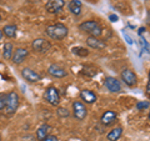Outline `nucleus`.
Returning <instances> with one entry per match:
<instances>
[{
    "mask_svg": "<svg viewBox=\"0 0 150 141\" xmlns=\"http://www.w3.org/2000/svg\"><path fill=\"white\" fill-rule=\"evenodd\" d=\"M21 76L23 79H25V81L30 82V84H35V82H39L41 79H43V76L35 71V70H33L30 68H24L21 70Z\"/></svg>",
    "mask_w": 150,
    "mask_h": 141,
    "instance_id": "nucleus-8",
    "label": "nucleus"
},
{
    "mask_svg": "<svg viewBox=\"0 0 150 141\" xmlns=\"http://www.w3.org/2000/svg\"><path fill=\"white\" fill-rule=\"evenodd\" d=\"M81 8H83V5H81L80 0H71V1L68 4L69 11L71 14H74V15H76V16H79L81 14Z\"/></svg>",
    "mask_w": 150,
    "mask_h": 141,
    "instance_id": "nucleus-17",
    "label": "nucleus"
},
{
    "mask_svg": "<svg viewBox=\"0 0 150 141\" xmlns=\"http://www.w3.org/2000/svg\"><path fill=\"white\" fill-rule=\"evenodd\" d=\"M28 55H29L28 49H25V48H16L15 50H14V53H13L11 61H13V64L19 65L28 58Z\"/></svg>",
    "mask_w": 150,
    "mask_h": 141,
    "instance_id": "nucleus-12",
    "label": "nucleus"
},
{
    "mask_svg": "<svg viewBox=\"0 0 150 141\" xmlns=\"http://www.w3.org/2000/svg\"><path fill=\"white\" fill-rule=\"evenodd\" d=\"M64 6H65L64 0H49L45 4V10L50 14H58L63 10Z\"/></svg>",
    "mask_w": 150,
    "mask_h": 141,
    "instance_id": "nucleus-10",
    "label": "nucleus"
},
{
    "mask_svg": "<svg viewBox=\"0 0 150 141\" xmlns=\"http://www.w3.org/2000/svg\"><path fill=\"white\" fill-rule=\"evenodd\" d=\"M79 29L81 31L89 34V36H95L99 37L103 34V26L95 20H86L79 25Z\"/></svg>",
    "mask_w": 150,
    "mask_h": 141,
    "instance_id": "nucleus-2",
    "label": "nucleus"
},
{
    "mask_svg": "<svg viewBox=\"0 0 150 141\" xmlns=\"http://www.w3.org/2000/svg\"><path fill=\"white\" fill-rule=\"evenodd\" d=\"M104 85L110 92H120L121 91V84L114 76H106L104 80Z\"/></svg>",
    "mask_w": 150,
    "mask_h": 141,
    "instance_id": "nucleus-11",
    "label": "nucleus"
},
{
    "mask_svg": "<svg viewBox=\"0 0 150 141\" xmlns=\"http://www.w3.org/2000/svg\"><path fill=\"white\" fill-rule=\"evenodd\" d=\"M6 104V95H0V111L5 109Z\"/></svg>",
    "mask_w": 150,
    "mask_h": 141,
    "instance_id": "nucleus-24",
    "label": "nucleus"
},
{
    "mask_svg": "<svg viewBox=\"0 0 150 141\" xmlns=\"http://www.w3.org/2000/svg\"><path fill=\"white\" fill-rule=\"evenodd\" d=\"M51 130H53V128H51L50 125L43 124L39 129L36 130V140H38V141H41L43 139H45L48 135H50V131H51Z\"/></svg>",
    "mask_w": 150,
    "mask_h": 141,
    "instance_id": "nucleus-16",
    "label": "nucleus"
},
{
    "mask_svg": "<svg viewBox=\"0 0 150 141\" xmlns=\"http://www.w3.org/2000/svg\"><path fill=\"white\" fill-rule=\"evenodd\" d=\"M73 116L78 121H83L88 116V109L83 101H74L73 102Z\"/></svg>",
    "mask_w": 150,
    "mask_h": 141,
    "instance_id": "nucleus-6",
    "label": "nucleus"
},
{
    "mask_svg": "<svg viewBox=\"0 0 150 141\" xmlns=\"http://www.w3.org/2000/svg\"><path fill=\"white\" fill-rule=\"evenodd\" d=\"M80 99H81V101L85 102V104H94V102H96L98 96L93 90L83 89V90L80 91Z\"/></svg>",
    "mask_w": 150,
    "mask_h": 141,
    "instance_id": "nucleus-15",
    "label": "nucleus"
},
{
    "mask_svg": "<svg viewBox=\"0 0 150 141\" xmlns=\"http://www.w3.org/2000/svg\"><path fill=\"white\" fill-rule=\"evenodd\" d=\"M56 115H58L60 119H67V117L70 116V111L67 109V107H58V110H56Z\"/></svg>",
    "mask_w": 150,
    "mask_h": 141,
    "instance_id": "nucleus-22",
    "label": "nucleus"
},
{
    "mask_svg": "<svg viewBox=\"0 0 150 141\" xmlns=\"http://www.w3.org/2000/svg\"><path fill=\"white\" fill-rule=\"evenodd\" d=\"M121 135H123V128L121 126H116V128H114L108 133L106 139L108 141H118L121 137Z\"/></svg>",
    "mask_w": 150,
    "mask_h": 141,
    "instance_id": "nucleus-18",
    "label": "nucleus"
},
{
    "mask_svg": "<svg viewBox=\"0 0 150 141\" xmlns=\"http://www.w3.org/2000/svg\"><path fill=\"white\" fill-rule=\"evenodd\" d=\"M149 106H150V104H149L148 100L146 101H139V102H137V105H135L137 110H139V111L145 110V109H149Z\"/></svg>",
    "mask_w": 150,
    "mask_h": 141,
    "instance_id": "nucleus-23",
    "label": "nucleus"
},
{
    "mask_svg": "<svg viewBox=\"0 0 150 141\" xmlns=\"http://www.w3.org/2000/svg\"><path fill=\"white\" fill-rule=\"evenodd\" d=\"M71 51L74 55H78V56H80V58H86V56H89V54H90L89 49L84 48V46H74Z\"/></svg>",
    "mask_w": 150,
    "mask_h": 141,
    "instance_id": "nucleus-21",
    "label": "nucleus"
},
{
    "mask_svg": "<svg viewBox=\"0 0 150 141\" xmlns=\"http://www.w3.org/2000/svg\"><path fill=\"white\" fill-rule=\"evenodd\" d=\"M45 34L48 35L51 40L62 41L68 36L69 29H68V26H65L64 24L56 23V24H50L45 27Z\"/></svg>",
    "mask_w": 150,
    "mask_h": 141,
    "instance_id": "nucleus-1",
    "label": "nucleus"
},
{
    "mask_svg": "<svg viewBox=\"0 0 150 141\" xmlns=\"http://www.w3.org/2000/svg\"><path fill=\"white\" fill-rule=\"evenodd\" d=\"M0 141H1V136H0Z\"/></svg>",
    "mask_w": 150,
    "mask_h": 141,
    "instance_id": "nucleus-30",
    "label": "nucleus"
},
{
    "mask_svg": "<svg viewBox=\"0 0 150 141\" xmlns=\"http://www.w3.org/2000/svg\"><path fill=\"white\" fill-rule=\"evenodd\" d=\"M109 19H110L111 21H118V20H119V18L116 16V15H110V16H109Z\"/></svg>",
    "mask_w": 150,
    "mask_h": 141,
    "instance_id": "nucleus-26",
    "label": "nucleus"
},
{
    "mask_svg": "<svg viewBox=\"0 0 150 141\" xmlns=\"http://www.w3.org/2000/svg\"><path fill=\"white\" fill-rule=\"evenodd\" d=\"M44 100L53 106H59L60 104V92L55 86H49L45 89Z\"/></svg>",
    "mask_w": 150,
    "mask_h": 141,
    "instance_id": "nucleus-4",
    "label": "nucleus"
},
{
    "mask_svg": "<svg viewBox=\"0 0 150 141\" xmlns=\"http://www.w3.org/2000/svg\"><path fill=\"white\" fill-rule=\"evenodd\" d=\"M144 30H146V29H144V27H140V29H139V34H140V35H142V34H143V32H144Z\"/></svg>",
    "mask_w": 150,
    "mask_h": 141,
    "instance_id": "nucleus-28",
    "label": "nucleus"
},
{
    "mask_svg": "<svg viewBox=\"0 0 150 141\" xmlns=\"http://www.w3.org/2000/svg\"><path fill=\"white\" fill-rule=\"evenodd\" d=\"M1 19H3V18H1V14H0V21H1Z\"/></svg>",
    "mask_w": 150,
    "mask_h": 141,
    "instance_id": "nucleus-29",
    "label": "nucleus"
},
{
    "mask_svg": "<svg viewBox=\"0 0 150 141\" xmlns=\"http://www.w3.org/2000/svg\"><path fill=\"white\" fill-rule=\"evenodd\" d=\"M86 45L91 49H95V50H103L106 48V43L105 40H101L99 37H95V36H88L86 39Z\"/></svg>",
    "mask_w": 150,
    "mask_h": 141,
    "instance_id": "nucleus-14",
    "label": "nucleus"
},
{
    "mask_svg": "<svg viewBox=\"0 0 150 141\" xmlns=\"http://www.w3.org/2000/svg\"><path fill=\"white\" fill-rule=\"evenodd\" d=\"M3 35H5L9 39H14L16 36V31H18V26L14 24H9L3 27Z\"/></svg>",
    "mask_w": 150,
    "mask_h": 141,
    "instance_id": "nucleus-19",
    "label": "nucleus"
},
{
    "mask_svg": "<svg viewBox=\"0 0 150 141\" xmlns=\"http://www.w3.org/2000/svg\"><path fill=\"white\" fill-rule=\"evenodd\" d=\"M20 105V97L16 91H10L6 94V104H5V111L8 115H14Z\"/></svg>",
    "mask_w": 150,
    "mask_h": 141,
    "instance_id": "nucleus-3",
    "label": "nucleus"
},
{
    "mask_svg": "<svg viewBox=\"0 0 150 141\" xmlns=\"http://www.w3.org/2000/svg\"><path fill=\"white\" fill-rule=\"evenodd\" d=\"M14 53V45L11 43H5L3 46V58L5 60H11Z\"/></svg>",
    "mask_w": 150,
    "mask_h": 141,
    "instance_id": "nucleus-20",
    "label": "nucleus"
},
{
    "mask_svg": "<svg viewBox=\"0 0 150 141\" xmlns=\"http://www.w3.org/2000/svg\"><path fill=\"white\" fill-rule=\"evenodd\" d=\"M3 36H4V35H3V31L0 30V44L3 43Z\"/></svg>",
    "mask_w": 150,
    "mask_h": 141,
    "instance_id": "nucleus-27",
    "label": "nucleus"
},
{
    "mask_svg": "<svg viewBox=\"0 0 150 141\" xmlns=\"http://www.w3.org/2000/svg\"><path fill=\"white\" fill-rule=\"evenodd\" d=\"M120 78H121V81L129 87H134L138 84V76L131 69H124L120 73Z\"/></svg>",
    "mask_w": 150,
    "mask_h": 141,
    "instance_id": "nucleus-7",
    "label": "nucleus"
},
{
    "mask_svg": "<svg viewBox=\"0 0 150 141\" xmlns=\"http://www.w3.org/2000/svg\"><path fill=\"white\" fill-rule=\"evenodd\" d=\"M41 141H59V137L55 135H48L45 139H43Z\"/></svg>",
    "mask_w": 150,
    "mask_h": 141,
    "instance_id": "nucleus-25",
    "label": "nucleus"
},
{
    "mask_svg": "<svg viewBox=\"0 0 150 141\" xmlns=\"http://www.w3.org/2000/svg\"><path fill=\"white\" fill-rule=\"evenodd\" d=\"M116 120H118V114L112 110L105 111L100 117V123H101L103 126H105V128L106 126H111Z\"/></svg>",
    "mask_w": 150,
    "mask_h": 141,
    "instance_id": "nucleus-13",
    "label": "nucleus"
},
{
    "mask_svg": "<svg viewBox=\"0 0 150 141\" xmlns=\"http://www.w3.org/2000/svg\"><path fill=\"white\" fill-rule=\"evenodd\" d=\"M31 49L38 54H45L51 49V44L48 40L43 39V37H38V39L33 40L31 43Z\"/></svg>",
    "mask_w": 150,
    "mask_h": 141,
    "instance_id": "nucleus-5",
    "label": "nucleus"
},
{
    "mask_svg": "<svg viewBox=\"0 0 150 141\" xmlns=\"http://www.w3.org/2000/svg\"><path fill=\"white\" fill-rule=\"evenodd\" d=\"M48 74L55 79H63L65 76H68L67 69H64L62 65H59V64H51L48 68Z\"/></svg>",
    "mask_w": 150,
    "mask_h": 141,
    "instance_id": "nucleus-9",
    "label": "nucleus"
}]
</instances>
